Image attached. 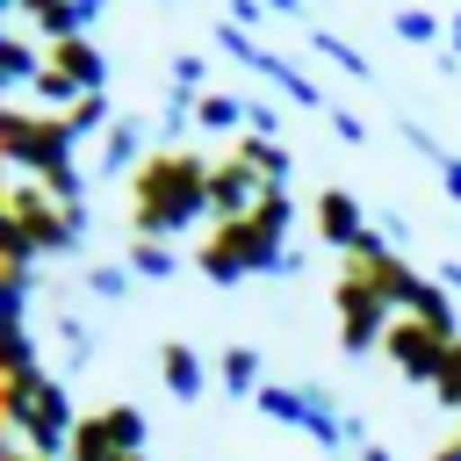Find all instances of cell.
<instances>
[{"label": "cell", "mask_w": 461, "mask_h": 461, "mask_svg": "<svg viewBox=\"0 0 461 461\" xmlns=\"http://www.w3.org/2000/svg\"><path fill=\"white\" fill-rule=\"evenodd\" d=\"M382 238H367L360 252H346L339 259V281H331V310H339V346L346 353H382V331H389V317H396V303H389V288H382Z\"/></svg>", "instance_id": "obj_4"}, {"label": "cell", "mask_w": 461, "mask_h": 461, "mask_svg": "<svg viewBox=\"0 0 461 461\" xmlns=\"http://www.w3.org/2000/svg\"><path fill=\"white\" fill-rule=\"evenodd\" d=\"M259 411H267V418H281V425L317 432L324 447H353V439H360V425H353V418H339V411H331V396H317V389L267 382V389H259Z\"/></svg>", "instance_id": "obj_10"}, {"label": "cell", "mask_w": 461, "mask_h": 461, "mask_svg": "<svg viewBox=\"0 0 461 461\" xmlns=\"http://www.w3.org/2000/svg\"><path fill=\"white\" fill-rule=\"evenodd\" d=\"M317 50H324V58H339L346 72H367V58H360L353 43H339V36H317Z\"/></svg>", "instance_id": "obj_23"}, {"label": "cell", "mask_w": 461, "mask_h": 461, "mask_svg": "<svg viewBox=\"0 0 461 461\" xmlns=\"http://www.w3.org/2000/svg\"><path fill=\"white\" fill-rule=\"evenodd\" d=\"M115 461H144V454H115Z\"/></svg>", "instance_id": "obj_30"}, {"label": "cell", "mask_w": 461, "mask_h": 461, "mask_svg": "<svg viewBox=\"0 0 461 461\" xmlns=\"http://www.w3.org/2000/svg\"><path fill=\"white\" fill-rule=\"evenodd\" d=\"M65 122H72V137H94V130L108 122V101H101V94H86V101H72V108H65ZM101 137H108V130H101Z\"/></svg>", "instance_id": "obj_20"}, {"label": "cell", "mask_w": 461, "mask_h": 461, "mask_svg": "<svg viewBox=\"0 0 461 461\" xmlns=\"http://www.w3.org/2000/svg\"><path fill=\"white\" fill-rule=\"evenodd\" d=\"M209 173L216 158L187 151V144H151L130 166V230L137 238H173L209 209Z\"/></svg>", "instance_id": "obj_2"}, {"label": "cell", "mask_w": 461, "mask_h": 461, "mask_svg": "<svg viewBox=\"0 0 461 461\" xmlns=\"http://www.w3.org/2000/svg\"><path fill=\"white\" fill-rule=\"evenodd\" d=\"M447 43H454V50H461V14H454V22H447Z\"/></svg>", "instance_id": "obj_27"}, {"label": "cell", "mask_w": 461, "mask_h": 461, "mask_svg": "<svg viewBox=\"0 0 461 461\" xmlns=\"http://www.w3.org/2000/svg\"><path fill=\"white\" fill-rule=\"evenodd\" d=\"M173 79H180V94H187V86L202 79V58H173Z\"/></svg>", "instance_id": "obj_25"}, {"label": "cell", "mask_w": 461, "mask_h": 461, "mask_svg": "<svg viewBox=\"0 0 461 461\" xmlns=\"http://www.w3.org/2000/svg\"><path fill=\"white\" fill-rule=\"evenodd\" d=\"M382 288H389L396 317H425V324H447V331H454V295H447L439 281H425L418 267H403L396 252H382Z\"/></svg>", "instance_id": "obj_11"}, {"label": "cell", "mask_w": 461, "mask_h": 461, "mask_svg": "<svg viewBox=\"0 0 461 461\" xmlns=\"http://www.w3.org/2000/svg\"><path fill=\"white\" fill-rule=\"evenodd\" d=\"M0 418H7V432H14L29 454H50V461H58V447H72V425H79V418H72L65 382H58V375H43L29 324H7V360H0Z\"/></svg>", "instance_id": "obj_1"}, {"label": "cell", "mask_w": 461, "mask_h": 461, "mask_svg": "<svg viewBox=\"0 0 461 461\" xmlns=\"http://www.w3.org/2000/svg\"><path fill=\"white\" fill-rule=\"evenodd\" d=\"M267 7H274V14H295V0H267Z\"/></svg>", "instance_id": "obj_29"}, {"label": "cell", "mask_w": 461, "mask_h": 461, "mask_svg": "<svg viewBox=\"0 0 461 461\" xmlns=\"http://www.w3.org/2000/svg\"><path fill=\"white\" fill-rule=\"evenodd\" d=\"M180 259H173V245L166 238H130V274H151V281H166Z\"/></svg>", "instance_id": "obj_19"}, {"label": "cell", "mask_w": 461, "mask_h": 461, "mask_svg": "<svg viewBox=\"0 0 461 461\" xmlns=\"http://www.w3.org/2000/svg\"><path fill=\"white\" fill-rule=\"evenodd\" d=\"M86 281H94V295H122L130 288V267H94Z\"/></svg>", "instance_id": "obj_24"}, {"label": "cell", "mask_w": 461, "mask_h": 461, "mask_svg": "<svg viewBox=\"0 0 461 461\" xmlns=\"http://www.w3.org/2000/svg\"><path fill=\"white\" fill-rule=\"evenodd\" d=\"M115 454H144V411L137 403H94V411H79L65 461H115Z\"/></svg>", "instance_id": "obj_9"}, {"label": "cell", "mask_w": 461, "mask_h": 461, "mask_svg": "<svg viewBox=\"0 0 461 461\" xmlns=\"http://www.w3.org/2000/svg\"><path fill=\"white\" fill-rule=\"evenodd\" d=\"M360 461H396V454H382V447H360Z\"/></svg>", "instance_id": "obj_28"}, {"label": "cell", "mask_w": 461, "mask_h": 461, "mask_svg": "<svg viewBox=\"0 0 461 461\" xmlns=\"http://www.w3.org/2000/svg\"><path fill=\"white\" fill-rule=\"evenodd\" d=\"M216 382H223L230 396H259V389H267V382H259V353H252V346H230V353L216 360Z\"/></svg>", "instance_id": "obj_17"}, {"label": "cell", "mask_w": 461, "mask_h": 461, "mask_svg": "<svg viewBox=\"0 0 461 461\" xmlns=\"http://www.w3.org/2000/svg\"><path fill=\"white\" fill-rule=\"evenodd\" d=\"M267 194H274V180H267L252 158H238V151L216 158V173H209V209H216V216H245V209H259Z\"/></svg>", "instance_id": "obj_12"}, {"label": "cell", "mask_w": 461, "mask_h": 461, "mask_svg": "<svg viewBox=\"0 0 461 461\" xmlns=\"http://www.w3.org/2000/svg\"><path fill=\"white\" fill-rule=\"evenodd\" d=\"M79 230H86V202H58L29 173H14L0 187V238H22L29 252H72Z\"/></svg>", "instance_id": "obj_5"}, {"label": "cell", "mask_w": 461, "mask_h": 461, "mask_svg": "<svg viewBox=\"0 0 461 461\" xmlns=\"http://www.w3.org/2000/svg\"><path fill=\"white\" fill-rule=\"evenodd\" d=\"M288 223H295V202H288V187H274L259 209H245V216H216L209 238L194 245V267H202L209 281L274 274V267L288 259Z\"/></svg>", "instance_id": "obj_3"}, {"label": "cell", "mask_w": 461, "mask_h": 461, "mask_svg": "<svg viewBox=\"0 0 461 461\" xmlns=\"http://www.w3.org/2000/svg\"><path fill=\"white\" fill-rule=\"evenodd\" d=\"M158 382H166L173 396H187V403H194V396L209 389V367H202V353H194V346H180V339H173V346H158Z\"/></svg>", "instance_id": "obj_15"}, {"label": "cell", "mask_w": 461, "mask_h": 461, "mask_svg": "<svg viewBox=\"0 0 461 461\" xmlns=\"http://www.w3.org/2000/svg\"><path fill=\"white\" fill-rule=\"evenodd\" d=\"M310 223H317V238L324 245H339V252H360L375 230H367V216H360V202L346 194V187H324L317 202H310Z\"/></svg>", "instance_id": "obj_13"}, {"label": "cell", "mask_w": 461, "mask_h": 461, "mask_svg": "<svg viewBox=\"0 0 461 461\" xmlns=\"http://www.w3.org/2000/svg\"><path fill=\"white\" fill-rule=\"evenodd\" d=\"M101 151H108V166H137V158H144V151H137V122H108Z\"/></svg>", "instance_id": "obj_21"}, {"label": "cell", "mask_w": 461, "mask_h": 461, "mask_svg": "<svg viewBox=\"0 0 461 461\" xmlns=\"http://www.w3.org/2000/svg\"><path fill=\"white\" fill-rule=\"evenodd\" d=\"M108 79V58L94 50V36H65V43H43V72H36V94L50 108H72L86 94H101Z\"/></svg>", "instance_id": "obj_7"}, {"label": "cell", "mask_w": 461, "mask_h": 461, "mask_svg": "<svg viewBox=\"0 0 461 461\" xmlns=\"http://www.w3.org/2000/svg\"><path fill=\"white\" fill-rule=\"evenodd\" d=\"M194 130H209V137H245L252 130V108L238 101V94H194Z\"/></svg>", "instance_id": "obj_14"}, {"label": "cell", "mask_w": 461, "mask_h": 461, "mask_svg": "<svg viewBox=\"0 0 461 461\" xmlns=\"http://www.w3.org/2000/svg\"><path fill=\"white\" fill-rule=\"evenodd\" d=\"M230 151H238V158H252V166H259V173H267L274 187L288 180V144H274V137H259V130H245V137H238Z\"/></svg>", "instance_id": "obj_18"}, {"label": "cell", "mask_w": 461, "mask_h": 461, "mask_svg": "<svg viewBox=\"0 0 461 461\" xmlns=\"http://www.w3.org/2000/svg\"><path fill=\"white\" fill-rule=\"evenodd\" d=\"M454 339H461V331H447V324H425V317H389V331H382V360H389L403 382L432 389V382H439V367H447V353H454Z\"/></svg>", "instance_id": "obj_8"}, {"label": "cell", "mask_w": 461, "mask_h": 461, "mask_svg": "<svg viewBox=\"0 0 461 461\" xmlns=\"http://www.w3.org/2000/svg\"><path fill=\"white\" fill-rule=\"evenodd\" d=\"M72 144H79V137H72L65 108H0V151H7L14 173L50 180V173L72 166Z\"/></svg>", "instance_id": "obj_6"}, {"label": "cell", "mask_w": 461, "mask_h": 461, "mask_svg": "<svg viewBox=\"0 0 461 461\" xmlns=\"http://www.w3.org/2000/svg\"><path fill=\"white\" fill-rule=\"evenodd\" d=\"M36 72H43V50L29 43L22 22H7V36H0V79L7 86H36Z\"/></svg>", "instance_id": "obj_16"}, {"label": "cell", "mask_w": 461, "mask_h": 461, "mask_svg": "<svg viewBox=\"0 0 461 461\" xmlns=\"http://www.w3.org/2000/svg\"><path fill=\"white\" fill-rule=\"evenodd\" d=\"M447 187H454V202H461V158H447Z\"/></svg>", "instance_id": "obj_26"}, {"label": "cell", "mask_w": 461, "mask_h": 461, "mask_svg": "<svg viewBox=\"0 0 461 461\" xmlns=\"http://www.w3.org/2000/svg\"><path fill=\"white\" fill-rule=\"evenodd\" d=\"M396 36H411V43H432V36H439V22L411 7V14H396Z\"/></svg>", "instance_id": "obj_22"}]
</instances>
